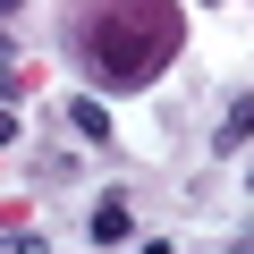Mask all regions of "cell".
<instances>
[{
	"label": "cell",
	"mask_w": 254,
	"mask_h": 254,
	"mask_svg": "<svg viewBox=\"0 0 254 254\" xmlns=\"http://www.w3.org/2000/svg\"><path fill=\"white\" fill-rule=\"evenodd\" d=\"M68 127H76L85 144H110V110H102L93 93H76V102H68Z\"/></svg>",
	"instance_id": "4"
},
{
	"label": "cell",
	"mask_w": 254,
	"mask_h": 254,
	"mask_svg": "<svg viewBox=\"0 0 254 254\" xmlns=\"http://www.w3.org/2000/svg\"><path fill=\"white\" fill-rule=\"evenodd\" d=\"M9 9H17V0H0V17H9Z\"/></svg>",
	"instance_id": "8"
},
{
	"label": "cell",
	"mask_w": 254,
	"mask_h": 254,
	"mask_svg": "<svg viewBox=\"0 0 254 254\" xmlns=\"http://www.w3.org/2000/svg\"><path fill=\"white\" fill-rule=\"evenodd\" d=\"M229 254H254V229H246V237H237V246H229Z\"/></svg>",
	"instance_id": "6"
},
{
	"label": "cell",
	"mask_w": 254,
	"mask_h": 254,
	"mask_svg": "<svg viewBox=\"0 0 254 254\" xmlns=\"http://www.w3.org/2000/svg\"><path fill=\"white\" fill-rule=\"evenodd\" d=\"M246 144H254V93H229L220 127H212V153H246Z\"/></svg>",
	"instance_id": "2"
},
{
	"label": "cell",
	"mask_w": 254,
	"mask_h": 254,
	"mask_svg": "<svg viewBox=\"0 0 254 254\" xmlns=\"http://www.w3.org/2000/svg\"><path fill=\"white\" fill-rule=\"evenodd\" d=\"M246 187H254V170H246Z\"/></svg>",
	"instance_id": "9"
},
{
	"label": "cell",
	"mask_w": 254,
	"mask_h": 254,
	"mask_svg": "<svg viewBox=\"0 0 254 254\" xmlns=\"http://www.w3.org/2000/svg\"><path fill=\"white\" fill-rule=\"evenodd\" d=\"M9 68H17V60H9V43H0V76H9Z\"/></svg>",
	"instance_id": "7"
},
{
	"label": "cell",
	"mask_w": 254,
	"mask_h": 254,
	"mask_svg": "<svg viewBox=\"0 0 254 254\" xmlns=\"http://www.w3.org/2000/svg\"><path fill=\"white\" fill-rule=\"evenodd\" d=\"M85 229H93V246H127V237H136V212H127V195H102Z\"/></svg>",
	"instance_id": "3"
},
{
	"label": "cell",
	"mask_w": 254,
	"mask_h": 254,
	"mask_svg": "<svg viewBox=\"0 0 254 254\" xmlns=\"http://www.w3.org/2000/svg\"><path fill=\"white\" fill-rule=\"evenodd\" d=\"M60 43L85 68V85L144 93L161 68H178L187 9H178V0H68V9H60Z\"/></svg>",
	"instance_id": "1"
},
{
	"label": "cell",
	"mask_w": 254,
	"mask_h": 254,
	"mask_svg": "<svg viewBox=\"0 0 254 254\" xmlns=\"http://www.w3.org/2000/svg\"><path fill=\"white\" fill-rule=\"evenodd\" d=\"M9 144H17V110L0 102V153H9Z\"/></svg>",
	"instance_id": "5"
}]
</instances>
